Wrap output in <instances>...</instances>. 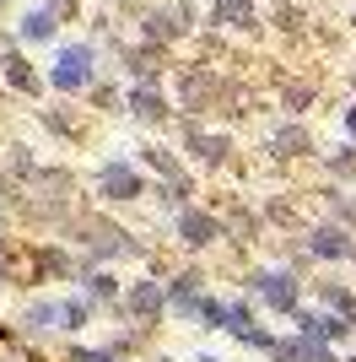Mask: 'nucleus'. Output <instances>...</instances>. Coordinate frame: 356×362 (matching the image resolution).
<instances>
[{
	"label": "nucleus",
	"mask_w": 356,
	"mask_h": 362,
	"mask_svg": "<svg viewBox=\"0 0 356 362\" xmlns=\"http://www.w3.org/2000/svg\"><path fill=\"white\" fill-rule=\"evenodd\" d=\"M87 65H92V54H87V49H65V54H59V65H54V87H65V92H71V87H81V81H87Z\"/></svg>",
	"instance_id": "1"
},
{
	"label": "nucleus",
	"mask_w": 356,
	"mask_h": 362,
	"mask_svg": "<svg viewBox=\"0 0 356 362\" xmlns=\"http://www.w3.org/2000/svg\"><path fill=\"white\" fill-rule=\"evenodd\" d=\"M265 298L275 303V308H286V303H292V281H286V276H265Z\"/></svg>",
	"instance_id": "2"
},
{
	"label": "nucleus",
	"mask_w": 356,
	"mask_h": 362,
	"mask_svg": "<svg viewBox=\"0 0 356 362\" xmlns=\"http://www.w3.org/2000/svg\"><path fill=\"white\" fill-rule=\"evenodd\" d=\"M184 233H189V243H206L210 233H216V227H210L206 216H184Z\"/></svg>",
	"instance_id": "3"
},
{
	"label": "nucleus",
	"mask_w": 356,
	"mask_h": 362,
	"mask_svg": "<svg viewBox=\"0 0 356 362\" xmlns=\"http://www.w3.org/2000/svg\"><path fill=\"white\" fill-rule=\"evenodd\" d=\"M108 189H119V195H135V179H130V173H124V168H108Z\"/></svg>",
	"instance_id": "4"
},
{
	"label": "nucleus",
	"mask_w": 356,
	"mask_h": 362,
	"mask_svg": "<svg viewBox=\"0 0 356 362\" xmlns=\"http://www.w3.org/2000/svg\"><path fill=\"white\" fill-rule=\"evenodd\" d=\"M49 33H54L49 11H32V16H28V38H49Z\"/></svg>",
	"instance_id": "5"
},
{
	"label": "nucleus",
	"mask_w": 356,
	"mask_h": 362,
	"mask_svg": "<svg viewBox=\"0 0 356 362\" xmlns=\"http://www.w3.org/2000/svg\"><path fill=\"white\" fill-rule=\"evenodd\" d=\"M135 108H141V114H157V108H162V103H157L151 92H135Z\"/></svg>",
	"instance_id": "6"
},
{
	"label": "nucleus",
	"mask_w": 356,
	"mask_h": 362,
	"mask_svg": "<svg viewBox=\"0 0 356 362\" xmlns=\"http://www.w3.org/2000/svg\"><path fill=\"white\" fill-rule=\"evenodd\" d=\"M135 308H157V287H141V292H135Z\"/></svg>",
	"instance_id": "7"
},
{
	"label": "nucleus",
	"mask_w": 356,
	"mask_h": 362,
	"mask_svg": "<svg viewBox=\"0 0 356 362\" xmlns=\"http://www.w3.org/2000/svg\"><path fill=\"white\" fill-rule=\"evenodd\" d=\"M6 54H11V49H6V44H0V60H6Z\"/></svg>",
	"instance_id": "8"
},
{
	"label": "nucleus",
	"mask_w": 356,
	"mask_h": 362,
	"mask_svg": "<svg viewBox=\"0 0 356 362\" xmlns=\"http://www.w3.org/2000/svg\"><path fill=\"white\" fill-rule=\"evenodd\" d=\"M351 130H356V114H351Z\"/></svg>",
	"instance_id": "9"
}]
</instances>
